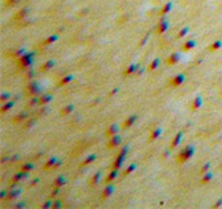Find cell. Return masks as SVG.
Listing matches in <instances>:
<instances>
[{"label":"cell","mask_w":222,"mask_h":209,"mask_svg":"<svg viewBox=\"0 0 222 209\" xmlns=\"http://www.w3.org/2000/svg\"><path fill=\"white\" fill-rule=\"evenodd\" d=\"M194 152H195V150H194L192 146H187V147H185L177 155V157H175V162L179 164V165H183L185 162H187L190 158L194 156Z\"/></svg>","instance_id":"cell-1"},{"label":"cell","mask_w":222,"mask_h":209,"mask_svg":"<svg viewBox=\"0 0 222 209\" xmlns=\"http://www.w3.org/2000/svg\"><path fill=\"white\" fill-rule=\"evenodd\" d=\"M127 151H129V147H127V146H126V147H124V148H121V151L118 152L117 157L114 158V161H113V164H112V166H110V169L118 170L122 166V164H124V161H125V157H126Z\"/></svg>","instance_id":"cell-2"},{"label":"cell","mask_w":222,"mask_h":209,"mask_svg":"<svg viewBox=\"0 0 222 209\" xmlns=\"http://www.w3.org/2000/svg\"><path fill=\"white\" fill-rule=\"evenodd\" d=\"M33 57H34L33 53H30V52H25L20 59H17V65H18V68H21V69L29 68V66L33 64Z\"/></svg>","instance_id":"cell-3"},{"label":"cell","mask_w":222,"mask_h":209,"mask_svg":"<svg viewBox=\"0 0 222 209\" xmlns=\"http://www.w3.org/2000/svg\"><path fill=\"white\" fill-rule=\"evenodd\" d=\"M40 92H42V87H40L39 83H37L35 81H31L27 85V87H26V93L30 96H35Z\"/></svg>","instance_id":"cell-4"},{"label":"cell","mask_w":222,"mask_h":209,"mask_svg":"<svg viewBox=\"0 0 222 209\" xmlns=\"http://www.w3.org/2000/svg\"><path fill=\"white\" fill-rule=\"evenodd\" d=\"M60 165H61V162H60L56 157H51L49 160L44 164V166L43 168H44L45 170H55V169H57Z\"/></svg>","instance_id":"cell-5"},{"label":"cell","mask_w":222,"mask_h":209,"mask_svg":"<svg viewBox=\"0 0 222 209\" xmlns=\"http://www.w3.org/2000/svg\"><path fill=\"white\" fill-rule=\"evenodd\" d=\"M185 79H186V77L183 75V74H177L175 77H173V78L170 79V86H172V87H179V86L185 82Z\"/></svg>","instance_id":"cell-6"},{"label":"cell","mask_w":222,"mask_h":209,"mask_svg":"<svg viewBox=\"0 0 222 209\" xmlns=\"http://www.w3.org/2000/svg\"><path fill=\"white\" fill-rule=\"evenodd\" d=\"M29 13H30V11H29L27 8H21L20 11H18L16 14H14V20H17V21H22V20H25V18L29 16Z\"/></svg>","instance_id":"cell-7"},{"label":"cell","mask_w":222,"mask_h":209,"mask_svg":"<svg viewBox=\"0 0 222 209\" xmlns=\"http://www.w3.org/2000/svg\"><path fill=\"white\" fill-rule=\"evenodd\" d=\"M120 143H121V136L120 135H113V136H110V139H109V142H108V148H116V147H118L120 146Z\"/></svg>","instance_id":"cell-8"},{"label":"cell","mask_w":222,"mask_h":209,"mask_svg":"<svg viewBox=\"0 0 222 209\" xmlns=\"http://www.w3.org/2000/svg\"><path fill=\"white\" fill-rule=\"evenodd\" d=\"M168 27H169V22L162 18V20L160 21V23L157 25V27H156V33H157V34H164V33L168 30Z\"/></svg>","instance_id":"cell-9"},{"label":"cell","mask_w":222,"mask_h":209,"mask_svg":"<svg viewBox=\"0 0 222 209\" xmlns=\"http://www.w3.org/2000/svg\"><path fill=\"white\" fill-rule=\"evenodd\" d=\"M113 191H114V187H113L112 184L105 186L104 190H103V192H101V199H108L113 194Z\"/></svg>","instance_id":"cell-10"},{"label":"cell","mask_w":222,"mask_h":209,"mask_svg":"<svg viewBox=\"0 0 222 209\" xmlns=\"http://www.w3.org/2000/svg\"><path fill=\"white\" fill-rule=\"evenodd\" d=\"M26 177H27V173L26 172H21L20 170V173H17V174H14L13 177H12V183H18L20 181H22V179H25Z\"/></svg>","instance_id":"cell-11"},{"label":"cell","mask_w":222,"mask_h":209,"mask_svg":"<svg viewBox=\"0 0 222 209\" xmlns=\"http://www.w3.org/2000/svg\"><path fill=\"white\" fill-rule=\"evenodd\" d=\"M178 61H179V53H177V52L172 53L170 56L168 57V59H166V64H168V65H170V66L175 65Z\"/></svg>","instance_id":"cell-12"},{"label":"cell","mask_w":222,"mask_h":209,"mask_svg":"<svg viewBox=\"0 0 222 209\" xmlns=\"http://www.w3.org/2000/svg\"><path fill=\"white\" fill-rule=\"evenodd\" d=\"M136 120H138V116H130L126 121H124V124H122V129H129V127H131L132 125L135 124Z\"/></svg>","instance_id":"cell-13"},{"label":"cell","mask_w":222,"mask_h":209,"mask_svg":"<svg viewBox=\"0 0 222 209\" xmlns=\"http://www.w3.org/2000/svg\"><path fill=\"white\" fill-rule=\"evenodd\" d=\"M201 104H203L201 97H200V96H196V97L192 100V103H191V110H192V112L197 110L200 107H201Z\"/></svg>","instance_id":"cell-14"},{"label":"cell","mask_w":222,"mask_h":209,"mask_svg":"<svg viewBox=\"0 0 222 209\" xmlns=\"http://www.w3.org/2000/svg\"><path fill=\"white\" fill-rule=\"evenodd\" d=\"M195 45H196V42H195V40H191V39L186 40L182 44V51H190V49L195 48Z\"/></svg>","instance_id":"cell-15"},{"label":"cell","mask_w":222,"mask_h":209,"mask_svg":"<svg viewBox=\"0 0 222 209\" xmlns=\"http://www.w3.org/2000/svg\"><path fill=\"white\" fill-rule=\"evenodd\" d=\"M65 182H66V179H65V177H62V175H60V177H57L56 179L53 181V187H57V188H61L62 186L65 184Z\"/></svg>","instance_id":"cell-16"},{"label":"cell","mask_w":222,"mask_h":209,"mask_svg":"<svg viewBox=\"0 0 222 209\" xmlns=\"http://www.w3.org/2000/svg\"><path fill=\"white\" fill-rule=\"evenodd\" d=\"M53 66H55V61L48 60V61H45L44 64L40 66V70H42V71H48V70H51V69L53 68Z\"/></svg>","instance_id":"cell-17"},{"label":"cell","mask_w":222,"mask_h":209,"mask_svg":"<svg viewBox=\"0 0 222 209\" xmlns=\"http://www.w3.org/2000/svg\"><path fill=\"white\" fill-rule=\"evenodd\" d=\"M117 131H118V126H117V125H110V126L108 127V130L105 131V135L110 138V136L116 135V134H117Z\"/></svg>","instance_id":"cell-18"},{"label":"cell","mask_w":222,"mask_h":209,"mask_svg":"<svg viewBox=\"0 0 222 209\" xmlns=\"http://www.w3.org/2000/svg\"><path fill=\"white\" fill-rule=\"evenodd\" d=\"M181 140H182V133H177V135H175L174 138H173V140H172L170 148H175L178 144L181 143Z\"/></svg>","instance_id":"cell-19"},{"label":"cell","mask_w":222,"mask_h":209,"mask_svg":"<svg viewBox=\"0 0 222 209\" xmlns=\"http://www.w3.org/2000/svg\"><path fill=\"white\" fill-rule=\"evenodd\" d=\"M136 70H138V65H134V64H132V65H130L129 68L124 71V75L127 77V75H131V74H135Z\"/></svg>","instance_id":"cell-20"},{"label":"cell","mask_w":222,"mask_h":209,"mask_svg":"<svg viewBox=\"0 0 222 209\" xmlns=\"http://www.w3.org/2000/svg\"><path fill=\"white\" fill-rule=\"evenodd\" d=\"M14 105V101H8V103H4L3 105H1V108H0V112L1 113H7L9 109H12Z\"/></svg>","instance_id":"cell-21"},{"label":"cell","mask_w":222,"mask_h":209,"mask_svg":"<svg viewBox=\"0 0 222 209\" xmlns=\"http://www.w3.org/2000/svg\"><path fill=\"white\" fill-rule=\"evenodd\" d=\"M21 194V190H12V191H9L8 192V196H7V199H8V200H14V199L17 198V196L20 195Z\"/></svg>","instance_id":"cell-22"},{"label":"cell","mask_w":222,"mask_h":209,"mask_svg":"<svg viewBox=\"0 0 222 209\" xmlns=\"http://www.w3.org/2000/svg\"><path fill=\"white\" fill-rule=\"evenodd\" d=\"M212 178H213V174L212 173H205V174L203 175V178H201V181H200V183L201 184H207V183H209V182L212 181Z\"/></svg>","instance_id":"cell-23"},{"label":"cell","mask_w":222,"mask_h":209,"mask_svg":"<svg viewBox=\"0 0 222 209\" xmlns=\"http://www.w3.org/2000/svg\"><path fill=\"white\" fill-rule=\"evenodd\" d=\"M52 100V95H42L39 97V104L40 105H45Z\"/></svg>","instance_id":"cell-24"},{"label":"cell","mask_w":222,"mask_h":209,"mask_svg":"<svg viewBox=\"0 0 222 209\" xmlns=\"http://www.w3.org/2000/svg\"><path fill=\"white\" fill-rule=\"evenodd\" d=\"M161 135V129H155V130H152L151 134H149V140H156L158 136Z\"/></svg>","instance_id":"cell-25"},{"label":"cell","mask_w":222,"mask_h":209,"mask_svg":"<svg viewBox=\"0 0 222 209\" xmlns=\"http://www.w3.org/2000/svg\"><path fill=\"white\" fill-rule=\"evenodd\" d=\"M221 47H222V42H221V40H216L214 43H212V44L209 45L208 49L211 52H214V51H217V49H219Z\"/></svg>","instance_id":"cell-26"},{"label":"cell","mask_w":222,"mask_h":209,"mask_svg":"<svg viewBox=\"0 0 222 209\" xmlns=\"http://www.w3.org/2000/svg\"><path fill=\"white\" fill-rule=\"evenodd\" d=\"M100 177H101V173L98 172L96 174H94V177L90 179V184L91 186H96V184L99 183V181H100Z\"/></svg>","instance_id":"cell-27"},{"label":"cell","mask_w":222,"mask_h":209,"mask_svg":"<svg viewBox=\"0 0 222 209\" xmlns=\"http://www.w3.org/2000/svg\"><path fill=\"white\" fill-rule=\"evenodd\" d=\"M172 7H173V4L172 3H166L165 5L161 8V11H160V14L161 16H165V14H168L169 12H170V9H172Z\"/></svg>","instance_id":"cell-28"},{"label":"cell","mask_w":222,"mask_h":209,"mask_svg":"<svg viewBox=\"0 0 222 209\" xmlns=\"http://www.w3.org/2000/svg\"><path fill=\"white\" fill-rule=\"evenodd\" d=\"M158 65H160V60L158 59H155L153 61L149 64V66H148V71H153V70H156V69L158 68Z\"/></svg>","instance_id":"cell-29"},{"label":"cell","mask_w":222,"mask_h":209,"mask_svg":"<svg viewBox=\"0 0 222 209\" xmlns=\"http://www.w3.org/2000/svg\"><path fill=\"white\" fill-rule=\"evenodd\" d=\"M26 117H27V113H26V112H22V113L17 114V116L14 117L13 122H14V124H17V122H22L23 120H26Z\"/></svg>","instance_id":"cell-30"},{"label":"cell","mask_w":222,"mask_h":209,"mask_svg":"<svg viewBox=\"0 0 222 209\" xmlns=\"http://www.w3.org/2000/svg\"><path fill=\"white\" fill-rule=\"evenodd\" d=\"M116 177H117V170L112 169V170H110V173H109V175H108L107 179H105V182H107V183H110L112 181H114V179H116Z\"/></svg>","instance_id":"cell-31"},{"label":"cell","mask_w":222,"mask_h":209,"mask_svg":"<svg viewBox=\"0 0 222 209\" xmlns=\"http://www.w3.org/2000/svg\"><path fill=\"white\" fill-rule=\"evenodd\" d=\"M73 109H74L73 105H66L65 108H62V109H61L60 114H61V116H68V114L70 113V112H73Z\"/></svg>","instance_id":"cell-32"},{"label":"cell","mask_w":222,"mask_h":209,"mask_svg":"<svg viewBox=\"0 0 222 209\" xmlns=\"http://www.w3.org/2000/svg\"><path fill=\"white\" fill-rule=\"evenodd\" d=\"M72 79H73V75H66V77H64V78H61V79H60V82H59V87L68 85Z\"/></svg>","instance_id":"cell-33"},{"label":"cell","mask_w":222,"mask_h":209,"mask_svg":"<svg viewBox=\"0 0 222 209\" xmlns=\"http://www.w3.org/2000/svg\"><path fill=\"white\" fill-rule=\"evenodd\" d=\"M57 40V35H51V37H48L47 39L43 42V45H49L52 44V43H55Z\"/></svg>","instance_id":"cell-34"},{"label":"cell","mask_w":222,"mask_h":209,"mask_svg":"<svg viewBox=\"0 0 222 209\" xmlns=\"http://www.w3.org/2000/svg\"><path fill=\"white\" fill-rule=\"evenodd\" d=\"M33 169H34V165L31 164V162H25V164L21 166V172H26V173H29Z\"/></svg>","instance_id":"cell-35"},{"label":"cell","mask_w":222,"mask_h":209,"mask_svg":"<svg viewBox=\"0 0 222 209\" xmlns=\"http://www.w3.org/2000/svg\"><path fill=\"white\" fill-rule=\"evenodd\" d=\"M95 160H96V156L95 155H90L83 162H82V166H86V165H88V164H91V162H94Z\"/></svg>","instance_id":"cell-36"},{"label":"cell","mask_w":222,"mask_h":209,"mask_svg":"<svg viewBox=\"0 0 222 209\" xmlns=\"http://www.w3.org/2000/svg\"><path fill=\"white\" fill-rule=\"evenodd\" d=\"M187 33H189V27H183L182 30L179 31L177 34V38H183V37H186L187 35Z\"/></svg>","instance_id":"cell-37"},{"label":"cell","mask_w":222,"mask_h":209,"mask_svg":"<svg viewBox=\"0 0 222 209\" xmlns=\"http://www.w3.org/2000/svg\"><path fill=\"white\" fill-rule=\"evenodd\" d=\"M209 169H211V164H205L201 169H200V175H204L205 173H208Z\"/></svg>","instance_id":"cell-38"},{"label":"cell","mask_w":222,"mask_h":209,"mask_svg":"<svg viewBox=\"0 0 222 209\" xmlns=\"http://www.w3.org/2000/svg\"><path fill=\"white\" fill-rule=\"evenodd\" d=\"M23 53H25V49H23V48H21V49H17V51L13 53V57H16V59H20V57L22 56Z\"/></svg>","instance_id":"cell-39"},{"label":"cell","mask_w":222,"mask_h":209,"mask_svg":"<svg viewBox=\"0 0 222 209\" xmlns=\"http://www.w3.org/2000/svg\"><path fill=\"white\" fill-rule=\"evenodd\" d=\"M135 168H136V166H135V164H131V165H130V166H127V169L125 170L124 175H129V174H130V173H131V172H134V170H135Z\"/></svg>","instance_id":"cell-40"},{"label":"cell","mask_w":222,"mask_h":209,"mask_svg":"<svg viewBox=\"0 0 222 209\" xmlns=\"http://www.w3.org/2000/svg\"><path fill=\"white\" fill-rule=\"evenodd\" d=\"M8 99H11V95H9V93L4 92V93H1V95H0V101H1V103H5Z\"/></svg>","instance_id":"cell-41"},{"label":"cell","mask_w":222,"mask_h":209,"mask_svg":"<svg viewBox=\"0 0 222 209\" xmlns=\"http://www.w3.org/2000/svg\"><path fill=\"white\" fill-rule=\"evenodd\" d=\"M35 104H39V99H38V97H33V99L29 101V107H34Z\"/></svg>","instance_id":"cell-42"},{"label":"cell","mask_w":222,"mask_h":209,"mask_svg":"<svg viewBox=\"0 0 222 209\" xmlns=\"http://www.w3.org/2000/svg\"><path fill=\"white\" fill-rule=\"evenodd\" d=\"M60 192V188H57V187H53V191L51 192V198H56L57 195H59Z\"/></svg>","instance_id":"cell-43"},{"label":"cell","mask_w":222,"mask_h":209,"mask_svg":"<svg viewBox=\"0 0 222 209\" xmlns=\"http://www.w3.org/2000/svg\"><path fill=\"white\" fill-rule=\"evenodd\" d=\"M18 1H20V0H7L5 1V5H14V4H17L18 3Z\"/></svg>","instance_id":"cell-44"},{"label":"cell","mask_w":222,"mask_h":209,"mask_svg":"<svg viewBox=\"0 0 222 209\" xmlns=\"http://www.w3.org/2000/svg\"><path fill=\"white\" fill-rule=\"evenodd\" d=\"M52 208H55V209H56V208H61V201L57 200V201H55V203H52Z\"/></svg>","instance_id":"cell-45"},{"label":"cell","mask_w":222,"mask_h":209,"mask_svg":"<svg viewBox=\"0 0 222 209\" xmlns=\"http://www.w3.org/2000/svg\"><path fill=\"white\" fill-rule=\"evenodd\" d=\"M42 208H52V201H47L42 205Z\"/></svg>","instance_id":"cell-46"},{"label":"cell","mask_w":222,"mask_h":209,"mask_svg":"<svg viewBox=\"0 0 222 209\" xmlns=\"http://www.w3.org/2000/svg\"><path fill=\"white\" fill-rule=\"evenodd\" d=\"M222 205V199H219L218 201H216V203H214V205H213V208H219V206Z\"/></svg>","instance_id":"cell-47"},{"label":"cell","mask_w":222,"mask_h":209,"mask_svg":"<svg viewBox=\"0 0 222 209\" xmlns=\"http://www.w3.org/2000/svg\"><path fill=\"white\" fill-rule=\"evenodd\" d=\"M33 77H34V71H27V74H26V78H29V79H30V78H33Z\"/></svg>","instance_id":"cell-48"},{"label":"cell","mask_w":222,"mask_h":209,"mask_svg":"<svg viewBox=\"0 0 222 209\" xmlns=\"http://www.w3.org/2000/svg\"><path fill=\"white\" fill-rule=\"evenodd\" d=\"M14 206H16V208H23V206H25V204H23V203H18V204H16Z\"/></svg>","instance_id":"cell-49"},{"label":"cell","mask_w":222,"mask_h":209,"mask_svg":"<svg viewBox=\"0 0 222 209\" xmlns=\"http://www.w3.org/2000/svg\"><path fill=\"white\" fill-rule=\"evenodd\" d=\"M38 182H39V179H34V181H31V186H35V184H37L38 183Z\"/></svg>","instance_id":"cell-50"},{"label":"cell","mask_w":222,"mask_h":209,"mask_svg":"<svg viewBox=\"0 0 222 209\" xmlns=\"http://www.w3.org/2000/svg\"><path fill=\"white\" fill-rule=\"evenodd\" d=\"M5 194H7L5 191H1V192H0V198H1V199H3V198H5Z\"/></svg>","instance_id":"cell-51"},{"label":"cell","mask_w":222,"mask_h":209,"mask_svg":"<svg viewBox=\"0 0 222 209\" xmlns=\"http://www.w3.org/2000/svg\"><path fill=\"white\" fill-rule=\"evenodd\" d=\"M147 38H148V37H146V38H143V40H142V42H140V45H143V44H144V43H146V42H147Z\"/></svg>","instance_id":"cell-52"},{"label":"cell","mask_w":222,"mask_h":209,"mask_svg":"<svg viewBox=\"0 0 222 209\" xmlns=\"http://www.w3.org/2000/svg\"><path fill=\"white\" fill-rule=\"evenodd\" d=\"M117 91H118V90H117V88H114V90H113V91H112V92H110V96H112V95H114V93H116V92H117Z\"/></svg>","instance_id":"cell-53"},{"label":"cell","mask_w":222,"mask_h":209,"mask_svg":"<svg viewBox=\"0 0 222 209\" xmlns=\"http://www.w3.org/2000/svg\"><path fill=\"white\" fill-rule=\"evenodd\" d=\"M221 170H222V165H221Z\"/></svg>","instance_id":"cell-54"}]
</instances>
